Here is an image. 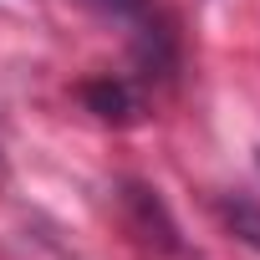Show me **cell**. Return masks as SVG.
<instances>
[{"mask_svg": "<svg viewBox=\"0 0 260 260\" xmlns=\"http://www.w3.org/2000/svg\"><path fill=\"white\" fill-rule=\"evenodd\" d=\"M224 219H230V230L260 255V204H245V199H235V204H224Z\"/></svg>", "mask_w": 260, "mask_h": 260, "instance_id": "1", "label": "cell"}]
</instances>
